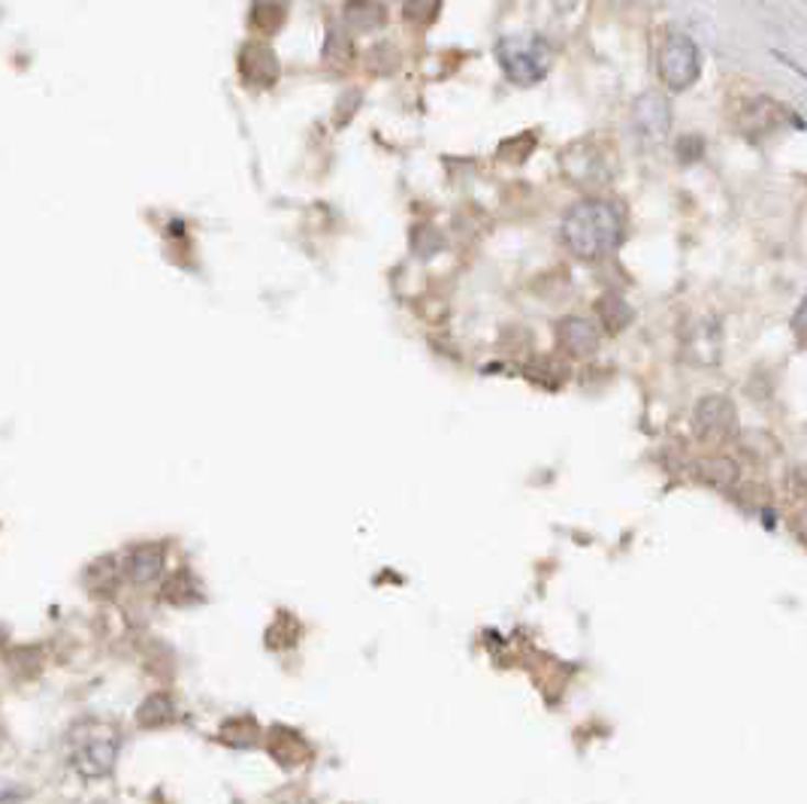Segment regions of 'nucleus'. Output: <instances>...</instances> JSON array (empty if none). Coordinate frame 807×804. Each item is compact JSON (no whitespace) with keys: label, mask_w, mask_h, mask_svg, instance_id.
Segmentation results:
<instances>
[{"label":"nucleus","mask_w":807,"mask_h":804,"mask_svg":"<svg viewBox=\"0 0 807 804\" xmlns=\"http://www.w3.org/2000/svg\"><path fill=\"white\" fill-rule=\"evenodd\" d=\"M632 115H636L632 124H636L638 136H645L648 143H660L662 136L669 134V127H672V110H669V103L660 94H645L636 103Z\"/></svg>","instance_id":"nucleus-7"},{"label":"nucleus","mask_w":807,"mask_h":804,"mask_svg":"<svg viewBox=\"0 0 807 804\" xmlns=\"http://www.w3.org/2000/svg\"><path fill=\"white\" fill-rule=\"evenodd\" d=\"M441 10V0H408L405 3V22H412V25H429Z\"/></svg>","instance_id":"nucleus-16"},{"label":"nucleus","mask_w":807,"mask_h":804,"mask_svg":"<svg viewBox=\"0 0 807 804\" xmlns=\"http://www.w3.org/2000/svg\"><path fill=\"white\" fill-rule=\"evenodd\" d=\"M324 62L330 64L333 70H343L345 64L351 62V40L343 31H333L327 46H324Z\"/></svg>","instance_id":"nucleus-15"},{"label":"nucleus","mask_w":807,"mask_h":804,"mask_svg":"<svg viewBox=\"0 0 807 804\" xmlns=\"http://www.w3.org/2000/svg\"><path fill=\"white\" fill-rule=\"evenodd\" d=\"M67 753H70V766L82 780L110 778L122 753V735L112 723L82 719L70 729Z\"/></svg>","instance_id":"nucleus-2"},{"label":"nucleus","mask_w":807,"mask_h":804,"mask_svg":"<svg viewBox=\"0 0 807 804\" xmlns=\"http://www.w3.org/2000/svg\"><path fill=\"white\" fill-rule=\"evenodd\" d=\"M164 572V548L160 545H136L127 557H124V574L134 584H152L158 574Z\"/></svg>","instance_id":"nucleus-10"},{"label":"nucleus","mask_w":807,"mask_h":804,"mask_svg":"<svg viewBox=\"0 0 807 804\" xmlns=\"http://www.w3.org/2000/svg\"><path fill=\"white\" fill-rule=\"evenodd\" d=\"M502 70L512 79L514 86H536L545 79L551 67V46L548 40L538 34H520V37H505L496 46Z\"/></svg>","instance_id":"nucleus-3"},{"label":"nucleus","mask_w":807,"mask_h":804,"mask_svg":"<svg viewBox=\"0 0 807 804\" xmlns=\"http://www.w3.org/2000/svg\"><path fill=\"white\" fill-rule=\"evenodd\" d=\"M345 19L355 31H369V27H379L384 22V7L379 0H351L345 7Z\"/></svg>","instance_id":"nucleus-13"},{"label":"nucleus","mask_w":807,"mask_h":804,"mask_svg":"<svg viewBox=\"0 0 807 804\" xmlns=\"http://www.w3.org/2000/svg\"><path fill=\"white\" fill-rule=\"evenodd\" d=\"M596 309H599L602 324H605L608 333H620V330L632 324V305L626 303L620 293H605Z\"/></svg>","instance_id":"nucleus-12"},{"label":"nucleus","mask_w":807,"mask_h":804,"mask_svg":"<svg viewBox=\"0 0 807 804\" xmlns=\"http://www.w3.org/2000/svg\"><path fill=\"white\" fill-rule=\"evenodd\" d=\"M620 236H624V221L608 200H584L569 209L563 221L565 245L584 260H602L614 255Z\"/></svg>","instance_id":"nucleus-1"},{"label":"nucleus","mask_w":807,"mask_h":804,"mask_svg":"<svg viewBox=\"0 0 807 804\" xmlns=\"http://www.w3.org/2000/svg\"><path fill=\"white\" fill-rule=\"evenodd\" d=\"M557 333H560V345L572 357H590L599 348V327L590 317H565L563 324L557 327Z\"/></svg>","instance_id":"nucleus-9"},{"label":"nucleus","mask_w":807,"mask_h":804,"mask_svg":"<svg viewBox=\"0 0 807 804\" xmlns=\"http://www.w3.org/2000/svg\"><path fill=\"white\" fill-rule=\"evenodd\" d=\"M735 405L720 393L698 400L693 412V429L702 442H726L735 433Z\"/></svg>","instance_id":"nucleus-6"},{"label":"nucleus","mask_w":807,"mask_h":804,"mask_svg":"<svg viewBox=\"0 0 807 804\" xmlns=\"http://www.w3.org/2000/svg\"><path fill=\"white\" fill-rule=\"evenodd\" d=\"M563 172L581 188H599L612 179V160L596 143H575L563 155Z\"/></svg>","instance_id":"nucleus-5"},{"label":"nucleus","mask_w":807,"mask_h":804,"mask_svg":"<svg viewBox=\"0 0 807 804\" xmlns=\"http://www.w3.org/2000/svg\"><path fill=\"white\" fill-rule=\"evenodd\" d=\"M657 67H660V79L665 82V88H672V91L690 88L698 79V70H702L696 43L684 37V34H669L662 40Z\"/></svg>","instance_id":"nucleus-4"},{"label":"nucleus","mask_w":807,"mask_h":804,"mask_svg":"<svg viewBox=\"0 0 807 804\" xmlns=\"http://www.w3.org/2000/svg\"><path fill=\"white\" fill-rule=\"evenodd\" d=\"M288 19V0H255L251 7V25L260 27V31H279Z\"/></svg>","instance_id":"nucleus-14"},{"label":"nucleus","mask_w":807,"mask_h":804,"mask_svg":"<svg viewBox=\"0 0 807 804\" xmlns=\"http://www.w3.org/2000/svg\"><path fill=\"white\" fill-rule=\"evenodd\" d=\"M172 719H176V705H172V699L167 693L148 695L146 702L139 705V711H136V723L143 729H160V726H170Z\"/></svg>","instance_id":"nucleus-11"},{"label":"nucleus","mask_w":807,"mask_h":804,"mask_svg":"<svg viewBox=\"0 0 807 804\" xmlns=\"http://www.w3.org/2000/svg\"><path fill=\"white\" fill-rule=\"evenodd\" d=\"M239 70L248 86L269 88L279 79V58L264 43H248L239 55Z\"/></svg>","instance_id":"nucleus-8"}]
</instances>
